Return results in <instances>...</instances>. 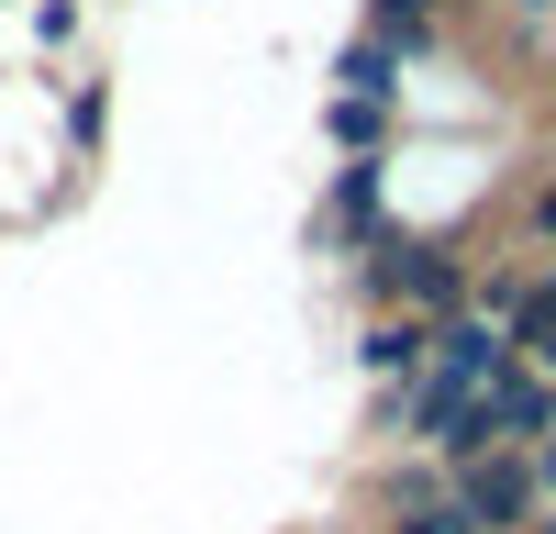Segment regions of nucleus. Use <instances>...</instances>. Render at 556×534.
<instances>
[{
	"mask_svg": "<svg viewBox=\"0 0 556 534\" xmlns=\"http://www.w3.org/2000/svg\"><path fill=\"white\" fill-rule=\"evenodd\" d=\"M445 479H456V501H468L479 534H534V523H545L534 457H468V468H445Z\"/></svg>",
	"mask_w": 556,
	"mask_h": 534,
	"instance_id": "f257e3e1",
	"label": "nucleus"
},
{
	"mask_svg": "<svg viewBox=\"0 0 556 534\" xmlns=\"http://www.w3.org/2000/svg\"><path fill=\"white\" fill-rule=\"evenodd\" d=\"M424 368H445L456 390H490L501 368H523V345H513V323H490V312L468 301V312H445V323H434V345H424Z\"/></svg>",
	"mask_w": 556,
	"mask_h": 534,
	"instance_id": "f03ea898",
	"label": "nucleus"
},
{
	"mask_svg": "<svg viewBox=\"0 0 556 534\" xmlns=\"http://www.w3.org/2000/svg\"><path fill=\"white\" fill-rule=\"evenodd\" d=\"M379 290H390V301H424L434 323H445V312H468V279H456L434 245H379Z\"/></svg>",
	"mask_w": 556,
	"mask_h": 534,
	"instance_id": "7ed1b4c3",
	"label": "nucleus"
},
{
	"mask_svg": "<svg viewBox=\"0 0 556 534\" xmlns=\"http://www.w3.org/2000/svg\"><path fill=\"white\" fill-rule=\"evenodd\" d=\"M424 345H434V323H379L356 356H367V379H390V390H401V379H424Z\"/></svg>",
	"mask_w": 556,
	"mask_h": 534,
	"instance_id": "20e7f679",
	"label": "nucleus"
},
{
	"mask_svg": "<svg viewBox=\"0 0 556 534\" xmlns=\"http://www.w3.org/2000/svg\"><path fill=\"white\" fill-rule=\"evenodd\" d=\"M390 67H401V56H390L379 34H367V44H345V56H334V89H345V101H390V89H401Z\"/></svg>",
	"mask_w": 556,
	"mask_h": 534,
	"instance_id": "39448f33",
	"label": "nucleus"
},
{
	"mask_svg": "<svg viewBox=\"0 0 556 534\" xmlns=\"http://www.w3.org/2000/svg\"><path fill=\"white\" fill-rule=\"evenodd\" d=\"M434 34V0H379V44L401 56V44H424Z\"/></svg>",
	"mask_w": 556,
	"mask_h": 534,
	"instance_id": "423d86ee",
	"label": "nucleus"
},
{
	"mask_svg": "<svg viewBox=\"0 0 556 534\" xmlns=\"http://www.w3.org/2000/svg\"><path fill=\"white\" fill-rule=\"evenodd\" d=\"M390 534H479V523H468V501L445 490V501H424V512H390Z\"/></svg>",
	"mask_w": 556,
	"mask_h": 534,
	"instance_id": "0eeeda50",
	"label": "nucleus"
},
{
	"mask_svg": "<svg viewBox=\"0 0 556 534\" xmlns=\"http://www.w3.org/2000/svg\"><path fill=\"white\" fill-rule=\"evenodd\" d=\"M334 134H345V145H379V134H390V101H334Z\"/></svg>",
	"mask_w": 556,
	"mask_h": 534,
	"instance_id": "6e6552de",
	"label": "nucleus"
},
{
	"mask_svg": "<svg viewBox=\"0 0 556 534\" xmlns=\"http://www.w3.org/2000/svg\"><path fill=\"white\" fill-rule=\"evenodd\" d=\"M334 212H345V223L379 212V167H345V178H334Z\"/></svg>",
	"mask_w": 556,
	"mask_h": 534,
	"instance_id": "1a4fd4ad",
	"label": "nucleus"
},
{
	"mask_svg": "<svg viewBox=\"0 0 556 534\" xmlns=\"http://www.w3.org/2000/svg\"><path fill=\"white\" fill-rule=\"evenodd\" d=\"M534 234H556V190H545V201H534Z\"/></svg>",
	"mask_w": 556,
	"mask_h": 534,
	"instance_id": "9d476101",
	"label": "nucleus"
},
{
	"mask_svg": "<svg viewBox=\"0 0 556 534\" xmlns=\"http://www.w3.org/2000/svg\"><path fill=\"white\" fill-rule=\"evenodd\" d=\"M534 534H556V501H545V523H534Z\"/></svg>",
	"mask_w": 556,
	"mask_h": 534,
	"instance_id": "9b49d317",
	"label": "nucleus"
}]
</instances>
